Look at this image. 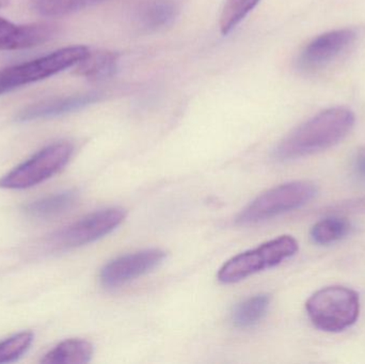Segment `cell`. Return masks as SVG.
<instances>
[{
  "label": "cell",
  "instance_id": "6da1fadb",
  "mask_svg": "<svg viewBox=\"0 0 365 364\" xmlns=\"http://www.w3.org/2000/svg\"><path fill=\"white\" fill-rule=\"evenodd\" d=\"M355 120L353 111L344 107L326 109L287 135L276 147L274 157L296 160L329 149L351 132Z\"/></svg>",
  "mask_w": 365,
  "mask_h": 364
},
{
  "label": "cell",
  "instance_id": "7a4b0ae2",
  "mask_svg": "<svg viewBox=\"0 0 365 364\" xmlns=\"http://www.w3.org/2000/svg\"><path fill=\"white\" fill-rule=\"evenodd\" d=\"M312 324L326 333H340L353 326L359 318L360 301L355 291L345 286L322 288L306 303Z\"/></svg>",
  "mask_w": 365,
  "mask_h": 364
},
{
  "label": "cell",
  "instance_id": "3957f363",
  "mask_svg": "<svg viewBox=\"0 0 365 364\" xmlns=\"http://www.w3.org/2000/svg\"><path fill=\"white\" fill-rule=\"evenodd\" d=\"M317 194L314 184L295 181L276 186L259 194L236 217V224L250 226L295 211L310 202Z\"/></svg>",
  "mask_w": 365,
  "mask_h": 364
},
{
  "label": "cell",
  "instance_id": "277c9868",
  "mask_svg": "<svg viewBox=\"0 0 365 364\" xmlns=\"http://www.w3.org/2000/svg\"><path fill=\"white\" fill-rule=\"evenodd\" d=\"M89 53V49L81 45L64 47L38 59L2 68L0 70V95L77 66Z\"/></svg>",
  "mask_w": 365,
  "mask_h": 364
},
{
  "label": "cell",
  "instance_id": "5b68a950",
  "mask_svg": "<svg viewBox=\"0 0 365 364\" xmlns=\"http://www.w3.org/2000/svg\"><path fill=\"white\" fill-rule=\"evenodd\" d=\"M297 251L298 241L293 236L283 235L230 259L219 269L217 278L223 284H236L281 264Z\"/></svg>",
  "mask_w": 365,
  "mask_h": 364
},
{
  "label": "cell",
  "instance_id": "8992f818",
  "mask_svg": "<svg viewBox=\"0 0 365 364\" xmlns=\"http://www.w3.org/2000/svg\"><path fill=\"white\" fill-rule=\"evenodd\" d=\"M125 216L120 207L94 212L49 234L42 247L47 252H61L93 243L115 230Z\"/></svg>",
  "mask_w": 365,
  "mask_h": 364
},
{
  "label": "cell",
  "instance_id": "52a82bcc",
  "mask_svg": "<svg viewBox=\"0 0 365 364\" xmlns=\"http://www.w3.org/2000/svg\"><path fill=\"white\" fill-rule=\"evenodd\" d=\"M74 147L68 141L47 145L38 153L15 167L0 179L4 189H27L57 175L72 157Z\"/></svg>",
  "mask_w": 365,
  "mask_h": 364
},
{
  "label": "cell",
  "instance_id": "ba28073f",
  "mask_svg": "<svg viewBox=\"0 0 365 364\" xmlns=\"http://www.w3.org/2000/svg\"><path fill=\"white\" fill-rule=\"evenodd\" d=\"M165 258L166 252L155 248L119 256L103 267L101 284L107 288H119L153 271Z\"/></svg>",
  "mask_w": 365,
  "mask_h": 364
},
{
  "label": "cell",
  "instance_id": "9c48e42d",
  "mask_svg": "<svg viewBox=\"0 0 365 364\" xmlns=\"http://www.w3.org/2000/svg\"><path fill=\"white\" fill-rule=\"evenodd\" d=\"M356 38L357 34L351 29H338L321 34L304 47L298 63L304 70L322 68L344 53Z\"/></svg>",
  "mask_w": 365,
  "mask_h": 364
},
{
  "label": "cell",
  "instance_id": "30bf717a",
  "mask_svg": "<svg viewBox=\"0 0 365 364\" xmlns=\"http://www.w3.org/2000/svg\"><path fill=\"white\" fill-rule=\"evenodd\" d=\"M57 28L51 24L15 25L0 17V51H19L44 44L55 36Z\"/></svg>",
  "mask_w": 365,
  "mask_h": 364
},
{
  "label": "cell",
  "instance_id": "8fae6325",
  "mask_svg": "<svg viewBox=\"0 0 365 364\" xmlns=\"http://www.w3.org/2000/svg\"><path fill=\"white\" fill-rule=\"evenodd\" d=\"M101 94L98 92L71 95L68 98H53L46 102L38 103L26 107L17 115L16 120L19 122L34 121V120L48 119L74 113L79 109L90 106L101 100Z\"/></svg>",
  "mask_w": 365,
  "mask_h": 364
},
{
  "label": "cell",
  "instance_id": "7c38bea8",
  "mask_svg": "<svg viewBox=\"0 0 365 364\" xmlns=\"http://www.w3.org/2000/svg\"><path fill=\"white\" fill-rule=\"evenodd\" d=\"M78 194L75 190H66L28 203L26 215L36 220H49L70 211L76 204Z\"/></svg>",
  "mask_w": 365,
  "mask_h": 364
},
{
  "label": "cell",
  "instance_id": "4fadbf2b",
  "mask_svg": "<svg viewBox=\"0 0 365 364\" xmlns=\"http://www.w3.org/2000/svg\"><path fill=\"white\" fill-rule=\"evenodd\" d=\"M178 15L173 0H149L139 9L137 21L143 29L155 31L171 25Z\"/></svg>",
  "mask_w": 365,
  "mask_h": 364
},
{
  "label": "cell",
  "instance_id": "5bb4252c",
  "mask_svg": "<svg viewBox=\"0 0 365 364\" xmlns=\"http://www.w3.org/2000/svg\"><path fill=\"white\" fill-rule=\"evenodd\" d=\"M93 356V346L90 342L81 339H70L58 344L47 353L41 363L46 364L88 363Z\"/></svg>",
  "mask_w": 365,
  "mask_h": 364
},
{
  "label": "cell",
  "instance_id": "9a60e30c",
  "mask_svg": "<svg viewBox=\"0 0 365 364\" xmlns=\"http://www.w3.org/2000/svg\"><path fill=\"white\" fill-rule=\"evenodd\" d=\"M118 56L111 51H90L87 57L77 64L76 74L91 80H102L115 74Z\"/></svg>",
  "mask_w": 365,
  "mask_h": 364
},
{
  "label": "cell",
  "instance_id": "2e32d148",
  "mask_svg": "<svg viewBox=\"0 0 365 364\" xmlns=\"http://www.w3.org/2000/svg\"><path fill=\"white\" fill-rule=\"evenodd\" d=\"M270 305L268 295L259 294L247 298L234 308L232 312V322L237 328H250L267 313Z\"/></svg>",
  "mask_w": 365,
  "mask_h": 364
},
{
  "label": "cell",
  "instance_id": "e0dca14e",
  "mask_svg": "<svg viewBox=\"0 0 365 364\" xmlns=\"http://www.w3.org/2000/svg\"><path fill=\"white\" fill-rule=\"evenodd\" d=\"M351 230L353 226L345 218H325L311 229V239L317 245H331L349 236Z\"/></svg>",
  "mask_w": 365,
  "mask_h": 364
},
{
  "label": "cell",
  "instance_id": "ac0fdd59",
  "mask_svg": "<svg viewBox=\"0 0 365 364\" xmlns=\"http://www.w3.org/2000/svg\"><path fill=\"white\" fill-rule=\"evenodd\" d=\"M108 0H32V8L46 17H61Z\"/></svg>",
  "mask_w": 365,
  "mask_h": 364
},
{
  "label": "cell",
  "instance_id": "d6986e66",
  "mask_svg": "<svg viewBox=\"0 0 365 364\" xmlns=\"http://www.w3.org/2000/svg\"><path fill=\"white\" fill-rule=\"evenodd\" d=\"M261 0H227L219 19L221 33L229 34Z\"/></svg>",
  "mask_w": 365,
  "mask_h": 364
},
{
  "label": "cell",
  "instance_id": "ffe728a7",
  "mask_svg": "<svg viewBox=\"0 0 365 364\" xmlns=\"http://www.w3.org/2000/svg\"><path fill=\"white\" fill-rule=\"evenodd\" d=\"M34 342V335L29 331L17 333L0 342V364L14 363L21 358Z\"/></svg>",
  "mask_w": 365,
  "mask_h": 364
},
{
  "label": "cell",
  "instance_id": "44dd1931",
  "mask_svg": "<svg viewBox=\"0 0 365 364\" xmlns=\"http://www.w3.org/2000/svg\"><path fill=\"white\" fill-rule=\"evenodd\" d=\"M354 175L357 177L358 181L365 183V152L360 153L354 162Z\"/></svg>",
  "mask_w": 365,
  "mask_h": 364
},
{
  "label": "cell",
  "instance_id": "7402d4cb",
  "mask_svg": "<svg viewBox=\"0 0 365 364\" xmlns=\"http://www.w3.org/2000/svg\"><path fill=\"white\" fill-rule=\"evenodd\" d=\"M10 4V0H0V9L6 8Z\"/></svg>",
  "mask_w": 365,
  "mask_h": 364
}]
</instances>
